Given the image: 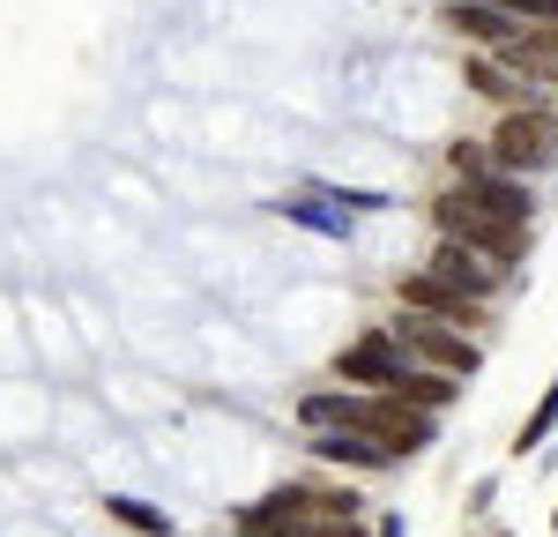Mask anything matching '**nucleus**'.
<instances>
[{"instance_id":"dca6fc26","label":"nucleus","mask_w":558,"mask_h":537,"mask_svg":"<svg viewBox=\"0 0 558 537\" xmlns=\"http://www.w3.org/2000/svg\"><path fill=\"white\" fill-rule=\"evenodd\" d=\"M551 418H558V381H551V396H544V410L529 418V433H521V448H536L544 433H551Z\"/></svg>"},{"instance_id":"9b49d317","label":"nucleus","mask_w":558,"mask_h":537,"mask_svg":"<svg viewBox=\"0 0 558 537\" xmlns=\"http://www.w3.org/2000/svg\"><path fill=\"white\" fill-rule=\"evenodd\" d=\"M454 381H462V373H417V366H410L395 396H410V403H425V410H439V403H454Z\"/></svg>"},{"instance_id":"f8f14e48","label":"nucleus","mask_w":558,"mask_h":537,"mask_svg":"<svg viewBox=\"0 0 558 537\" xmlns=\"http://www.w3.org/2000/svg\"><path fill=\"white\" fill-rule=\"evenodd\" d=\"M470 83L484 90V97H499V105H507V97H521L514 68H499V60H470Z\"/></svg>"},{"instance_id":"4468645a","label":"nucleus","mask_w":558,"mask_h":537,"mask_svg":"<svg viewBox=\"0 0 558 537\" xmlns=\"http://www.w3.org/2000/svg\"><path fill=\"white\" fill-rule=\"evenodd\" d=\"M291 217H299V224H313V231H328V239H343V231H350V224L336 217V210H320V202H299Z\"/></svg>"},{"instance_id":"423d86ee","label":"nucleus","mask_w":558,"mask_h":537,"mask_svg":"<svg viewBox=\"0 0 558 537\" xmlns=\"http://www.w3.org/2000/svg\"><path fill=\"white\" fill-rule=\"evenodd\" d=\"M447 31H462V38L507 52V45L521 38V15H507L499 0H454V8H447Z\"/></svg>"},{"instance_id":"9d476101","label":"nucleus","mask_w":558,"mask_h":537,"mask_svg":"<svg viewBox=\"0 0 558 537\" xmlns=\"http://www.w3.org/2000/svg\"><path fill=\"white\" fill-rule=\"evenodd\" d=\"M499 60H507V68H529V75H544V83H558V23H529Z\"/></svg>"},{"instance_id":"39448f33","label":"nucleus","mask_w":558,"mask_h":537,"mask_svg":"<svg viewBox=\"0 0 558 537\" xmlns=\"http://www.w3.org/2000/svg\"><path fill=\"white\" fill-rule=\"evenodd\" d=\"M336 366H343V381H365V389H402V373H410V344L380 329V336H357Z\"/></svg>"},{"instance_id":"7ed1b4c3","label":"nucleus","mask_w":558,"mask_h":537,"mask_svg":"<svg viewBox=\"0 0 558 537\" xmlns=\"http://www.w3.org/2000/svg\"><path fill=\"white\" fill-rule=\"evenodd\" d=\"M395 336H402V344H410L417 358H432L439 373H476V366H484V351H476V344L462 336V329H454V321H447V313L410 307L402 321H395Z\"/></svg>"},{"instance_id":"f03ea898","label":"nucleus","mask_w":558,"mask_h":537,"mask_svg":"<svg viewBox=\"0 0 558 537\" xmlns=\"http://www.w3.org/2000/svg\"><path fill=\"white\" fill-rule=\"evenodd\" d=\"M492 157L507 172H544V165H558V112H544V105H507L499 128H492Z\"/></svg>"},{"instance_id":"20e7f679","label":"nucleus","mask_w":558,"mask_h":537,"mask_svg":"<svg viewBox=\"0 0 558 537\" xmlns=\"http://www.w3.org/2000/svg\"><path fill=\"white\" fill-rule=\"evenodd\" d=\"M350 426L380 433V441L395 448V455H410V448H425V441H432V418H425V403L395 396V389H380V396H350Z\"/></svg>"},{"instance_id":"f3484780","label":"nucleus","mask_w":558,"mask_h":537,"mask_svg":"<svg viewBox=\"0 0 558 537\" xmlns=\"http://www.w3.org/2000/svg\"><path fill=\"white\" fill-rule=\"evenodd\" d=\"M551 530H558V515H551Z\"/></svg>"},{"instance_id":"f257e3e1","label":"nucleus","mask_w":558,"mask_h":537,"mask_svg":"<svg viewBox=\"0 0 558 537\" xmlns=\"http://www.w3.org/2000/svg\"><path fill=\"white\" fill-rule=\"evenodd\" d=\"M432 224H439L447 239H470V247H484V254H499V262H514L521 247H529V224L484 210V202H476V194H462V187H447V194L432 202Z\"/></svg>"},{"instance_id":"1a4fd4ad","label":"nucleus","mask_w":558,"mask_h":537,"mask_svg":"<svg viewBox=\"0 0 558 537\" xmlns=\"http://www.w3.org/2000/svg\"><path fill=\"white\" fill-rule=\"evenodd\" d=\"M320 455H328V463H350V470L395 463V448H387L380 433H365V426H320Z\"/></svg>"},{"instance_id":"2eb2a0df","label":"nucleus","mask_w":558,"mask_h":537,"mask_svg":"<svg viewBox=\"0 0 558 537\" xmlns=\"http://www.w3.org/2000/svg\"><path fill=\"white\" fill-rule=\"evenodd\" d=\"M507 15H521V23H558V0H499Z\"/></svg>"},{"instance_id":"ddd939ff","label":"nucleus","mask_w":558,"mask_h":537,"mask_svg":"<svg viewBox=\"0 0 558 537\" xmlns=\"http://www.w3.org/2000/svg\"><path fill=\"white\" fill-rule=\"evenodd\" d=\"M112 515H120L128 530H149V537H165V530H172V523H165V515H157L149 500H112Z\"/></svg>"},{"instance_id":"6e6552de","label":"nucleus","mask_w":558,"mask_h":537,"mask_svg":"<svg viewBox=\"0 0 558 537\" xmlns=\"http://www.w3.org/2000/svg\"><path fill=\"white\" fill-rule=\"evenodd\" d=\"M402 307H425V313H447V321H476V291H462L454 276H402Z\"/></svg>"},{"instance_id":"0eeeda50","label":"nucleus","mask_w":558,"mask_h":537,"mask_svg":"<svg viewBox=\"0 0 558 537\" xmlns=\"http://www.w3.org/2000/svg\"><path fill=\"white\" fill-rule=\"evenodd\" d=\"M439 276H454V284H462V291H476V299H484V291H492V284H499V254H484V247H470V239H447V231H439Z\"/></svg>"}]
</instances>
